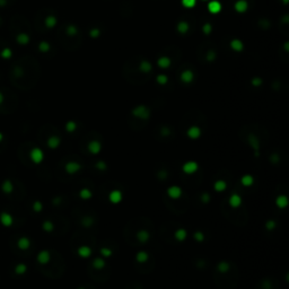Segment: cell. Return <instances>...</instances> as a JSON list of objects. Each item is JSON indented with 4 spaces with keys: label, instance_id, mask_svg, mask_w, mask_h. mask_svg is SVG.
<instances>
[{
    "label": "cell",
    "instance_id": "1",
    "mask_svg": "<svg viewBox=\"0 0 289 289\" xmlns=\"http://www.w3.org/2000/svg\"><path fill=\"white\" fill-rule=\"evenodd\" d=\"M40 76L39 65L31 57L20 58L14 63L10 70V79L18 87H30L32 82H36Z\"/></svg>",
    "mask_w": 289,
    "mask_h": 289
},
{
    "label": "cell",
    "instance_id": "2",
    "mask_svg": "<svg viewBox=\"0 0 289 289\" xmlns=\"http://www.w3.org/2000/svg\"><path fill=\"white\" fill-rule=\"evenodd\" d=\"M198 167H199V166H198V164L195 161H187V163H185V164L183 165L182 170H183V172L186 173V174H192V173L198 171Z\"/></svg>",
    "mask_w": 289,
    "mask_h": 289
},
{
    "label": "cell",
    "instance_id": "3",
    "mask_svg": "<svg viewBox=\"0 0 289 289\" xmlns=\"http://www.w3.org/2000/svg\"><path fill=\"white\" fill-rule=\"evenodd\" d=\"M167 194L168 197L172 198V199H178L181 197V194H182V190H181V187L173 185V186L167 189Z\"/></svg>",
    "mask_w": 289,
    "mask_h": 289
},
{
    "label": "cell",
    "instance_id": "4",
    "mask_svg": "<svg viewBox=\"0 0 289 289\" xmlns=\"http://www.w3.org/2000/svg\"><path fill=\"white\" fill-rule=\"evenodd\" d=\"M108 199L112 203H119L122 200V192L119 190H113L108 195Z\"/></svg>",
    "mask_w": 289,
    "mask_h": 289
},
{
    "label": "cell",
    "instance_id": "5",
    "mask_svg": "<svg viewBox=\"0 0 289 289\" xmlns=\"http://www.w3.org/2000/svg\"><path fill=\"white\" fill-rule=\"evenodd\" d=\"M101 148H102L101 144H99L98 141H96V140H94V141L88 144V150L90 151L92 154H98L99 151H101Z\"/></svg>",
    "mask_w": 289,
    "mask_h": 289
},
{
    "label": "cell",
    "instance_id": "6",
    "mask_svg": "<svg viewBox=\"0 0 289 289\" xmlns=\"http://www.w3.org/2000/svg\"><path fill=\"white\" fill-rule=\"evenodd\" d=\"M241 203H242V198L238 195V194H233L232 197L229 198V204L230 207L233 208H237L240 207Z\"/></svg>",
    "mask_w": 289,
    "mask_h": 289
},
{
    "label": "cell",
    "instance_id": "7",
    "mask_svg": "<svg viewBox=\"0 0 289 289\" xmlns=\"http://www.w3.org/2000/svg\"><path fill=\"white\" fill-rule=\"evenodd\" d=\"M200 135H201V130H200V128H198V127H191V128L187 130V136L192 139L199 138Z\"/></svg>",
    "mask_w": 289,
    "mask_h": 289
},
{
    "label": "cell",
    "instance_id": "8",
    "mask_svg": "<svg viewBox=\"0 0 289 289\" xmlns=\"http://www.w3.org/2000/svg\"><path fill=\"white\" fill-rule=\"evenodd\" d=\"M66 170L68 173L73 174V173H76V172H78L79 170H80V165H79L78 163L71 161V163H68V164L66 165Z\"/></svg>",
    "mask_w": 289,
    "mask_h": 289
},
{
    "label": "cell",
    "instance_id": "9",
    "mask_svg": "<svg viewBox=\"0 0 289 289\" xmlns=\"http://www.w3.org/2000/svg\"><path fill=\"white\" fill-rule=\"evenodd\" d=\"M133 114L137 115V116H139V118H141V119H146V118H148L149 112L147 111V108H146V107H142V106H140V107L136 108L135 111H133Z\"/></svg>",
    "mask_w": 289,
    "mask_h": 289
},
{
    "label": "cell",
    "instance_id": "10",
    "mask_svg": "<svg viewBox=\"0 0 289 289\" xmlns=\"http://www.w3.org/2000/svg\"><path fill=\"white\" fill-rule=\"evenodd\" d=\"M149 237H150V235H149V233H148L147 230H139L138 233H137V238L139 240V242H141V243H144V242H147L148 240H149Z\"/></svg>",
    "mask_w": 289,
    "mask_h": 289
},
{
    "label": "cell",
    "instance_id": "11",
    "mask_svg": "<svg viewBox=\"0 0 289 289\" xmlns=\"http://www.w3.org/2000/svg\"><path fill=\"white\" fill-rule=\"evenodd\" d=\"M78 254H79V256L86 259V258H88V256L92 254V250H90L88 246H80L78 249Z\"/></svg>",
    "mask_w": 289,
    "mask_h": 289
},
{
    "label": "cell",
    "instance_id": "12",
    "mask_svg": "<svg viewBox=\"0 0 289 289\" xmlns=\"http://www.w3.org/2000/svg\"><path fill=\"white\" fill-rule=\"evenodd\" d=\"M276 204H277V207H279V208L287 207V204H288V199H287L286 195H279V197L277 198Z\"/></svg>",
    "mask_w": 289,
    "mask_h": 289
},
{
    "label": "cell",
    "instance_id": "13",
    "mask_svg": "<svg viewBox=\"0 0 289 289\" xmlns=\"http://www.w3.org/2000/svg\"><path fill=\"white\" fill-rule=\"evenodd\" d=\"M186 235H187L186 230L183 229V228H180V229L175 232V238L178 241H184L186 238Z\"/></svg>",
    "mask_w": 289,
    "mask_h": 289
},
{
    "label": "cell",
    "instance_id": "14",
    "mask_svg": "<svg viewBox=\"0 0 289 289\" xmlns=\"http://www.w3.org/2000/svg\"><path fill=\"white\" fill-rule=\"evenodd\" d=\"M226 187H227L226 182H225V181H223V180L217 181L216 183H215V190L218 191V192H221V191L226 190Z\"/></svg>",
    "mask_w": 289,
    "mask_h": 289
},
{
    "label": "cell",
    "instance_id": "15",
    "mask_svg": "<svg viewBox=\"0 0 289 289\" xmlns=\"http://www.w3.org/2000/svg\"><path fill=\"white\" fill-rule=\"evenodd\" d=\"M241 182H242V184L245 185V186H251L253 184V182H254V178H253V176H251V175H244L243 178H242V180H241Z\"/></svg>",
    "mask_w": 289,
    "mask_h": 289
},
{
    "label": "cell",
    "instance_id": "16",
    "mask_svg": "<svg viewBox=\"0 0 289 289\" xmlns=\"http://www.w3.org/2000/svg\"><path fill=\"white\" fill-rule=\"evenodd\" d=\"M93 266H94L95 269H103V268L105 266V262H104V260L101 259V258H96V259L93 261Z\"/></svg>",
    "mask_w": 289,
    "mask_h": 289
},
{
    "label": "cell",
    "instance_id": "17",
    "mask_svg": "<svg viewBox=\"0 0 289 289\" xmlns=\"http://www.w3.org/2000/svg\"><path fill=\"white\" fill-rule=\"evenodd\" d=\"M217 269L219 270L220 272H226V271L229 270V264L227 262H225V261H223V262H220L219 264H218Z\"/></svg>",
    "mask_w": 289,
    "mask_h": 289
},
{
    "label": "cell",
    "instance_id": "18",
    "mask_svg": "<svg viewBox=\"0 0 289 289\" xmlns=\"http://www.w3.org/2000/svg\"><path fill=\"white\" fill-rule=\"evenodd\" d=\"M79 195H80L82 199H89V198L92 197V192H90L88 189H82V190L79 192Z\"/></svg>",
    "mask_w": 289,
    "mask_h": 289
},
{
    "label": "cell",
    "instance_id": "19",
    "mask_svg": "<svg viewBox=\"0 0 289 289\" xmlns=\"http://www.w3.org/2000/svg\"><path fill=\"white\" fill-rule=\"evenodd\" d=\"M136 259H137L138 262H144L148 259V254L146 252H139L137 254V256H136Z\"/></svg>",
    "mask_w": 289,
    "mask_h": 289
},
{
    "label": "cell",
    "instance_id": "20",
    "mask_svg": "<svg viewBox=\"0 0 289 289\" xmlns=\"http://www.w3.org/2000/svg\"><path fill=\"white\" fill-rule=\"evenodd\" d=\"M209 9H210V11H212V13L219 11V9H220L219 3L218 2H211L210 5H209Z\"/></svg>",
    "mask_w": 289,
    "mask_h": 289
},
{
    "label": "cell",
    "instance_id": "21",
    "mask_svg": "<svg viewBox=\"0 0 289 289\" xmlns=\"http://www.w3.org/2000/svg\"><path fill=\"white\" fill-rule=\"evenodd\" d=\"M101 254H102L103 256H105V258H108V256L112 255V251L110 250V249L103 247V249H101Z\"/></svg>",
    "mask_w": 289,
    "mask_h": 289
},
{
    "label": "cell",
    "instance_id": "22",
    "mask_svg": "<svg viewBox=\"0 0 289 289\" xmlns=\"http://www.w3.org/2000/svg\"><path fill=\"white\" fill-rule=\"evenodd\" d=\"M59 142H60L59 138H57V137H54V138H51V139H50L49 144H50V146H51V147H57V146L59 144Z\"/></svg>",
    "mask_w": 289,
    "mask_h": 289
},
{
    "label": "cell",
    "instance_id": "23",
    "mask_svg": "<svg viewBox=\"0 0 289 289\" xmlns=\"http://www.w3.org/2000/svg\"><path fill=\"white\" fill-rule=\"evenodd\" d=\"M194 238H195V241H198V242H202V241L204 240V236L201 232H197V233L194 234Z\"/></svg>",
    "mask_w": 289,
    "mask_h": 289
},
{
    "label": "cell",
    "instance_id": "24",
    "mask_svg": "<svg viewBox=\"0 0 289 289\" xmlns=\"http://www.w3.org/2000/svg\"><path fill=\"white\" fill-rule=\"evenodd\" d=\"M40 260L42 261V262H46L48 260H49V254L46 252H43L41 255H40Z\"/></svg>",
    "mask_w": 289,
    "mask_h": 289
},
{
    "label": "cell",
    "instance_id": "25",
    "mask_svg": "<svg viewBox=\"0 0 289 289\" xmlns=\"http://www.w3.org/2000/svg\"><path fill=\"white\" fill-rule=\"evenodd\" d=\"M274 226H276V223H274L273 220H269V221L266 223V228H268L269 230L273 229V228H274Z\"/></svg>",
    "mask_w": 289,
    "mask_h": 289
},
{
    "label": "cell",
    "instance_id": "26",
    "mask_svg": "<svg viewBox=\"0 0 289 289\" xmlns=\"http://www.w3.org/2000/svg\"><path fill=\"white\" fill-rule=\"evenodd\" d=\"M195 0H183V5L185 7H192L194 5Z\"/></svg>",
    "mask_w": 289,
    "mask_h": 289
},
{
    "label": "cell",
    "instance_id": "27",
    "mask_svg": "<svg viewBox=\"0 0 289 289\" xmlns=\"http://www.w3.org/2000/svg\"><path fill=\"white\" fill-rule=\"evenodd\" d=\"M96 167L103 171V170H106V165H105V163H103V161H98V163L96 164Z\"/></svg>",
    "mask_w": 289,
    "mask_h": 289
},
{
    "label": "cell",
    "instance_id": "28",
    "mask_svg": "<svg viewBox=\"0 0 289 289\" xmlns=\"http://www.w3.org/2000/svg\"><path fill=\"white\" fill-rule=\"evenodd\" d=\"M82 225H85V226H89V225L93 224V219L92 218H85L84 221H82Z\"/></svg>",
    "mask_w": 289,
    "mask_h": 289
},
{
    "label": "cell",
    "instance_id": "29",
    "mask_svg": "<svg viewBox=\"0 0 289 289\" xmlns=\"http://www.w3.org/2000/svg\"><path fill=\"white\" fill-rule=\"evenodd\" d=\"M75 128H76V125H75V123H72V122L68 123V125H67V129H68V131H69V132L73 131V130H75Z\"/></svg>",
    "mask_w": 289,
    "mask_h": 289
},
{
    "label": "cell",
    "instance_id": "30",
    "mask_svg": "<svg viewBox=\"0 0 289 289\" xmlns=\"http://www.w3.org/2000/svg\"><path fill=\"white\" fill-rule=\"evenodd\" d=\"M202 201H203L204 203H207L208 201H209V195H208L207 193H204L203 195H202Z\"/></svg>",
    "mask_w": 289,
    "mask_h": 289
},
{
    "label": "cell",
    "instance_id": "31",
    "mask_svg": "<svg viewBox=\"0 0 289 289\" xmlns=\"http://www.w3.org/2000/svg\"><path fill=\"white\" fill-rule=\"evenodd\" d=\"M80 289H82V288H80Z\"/></svg>",
    "mask_w": 289,
    "mask_h": 289
}]
</instances>
